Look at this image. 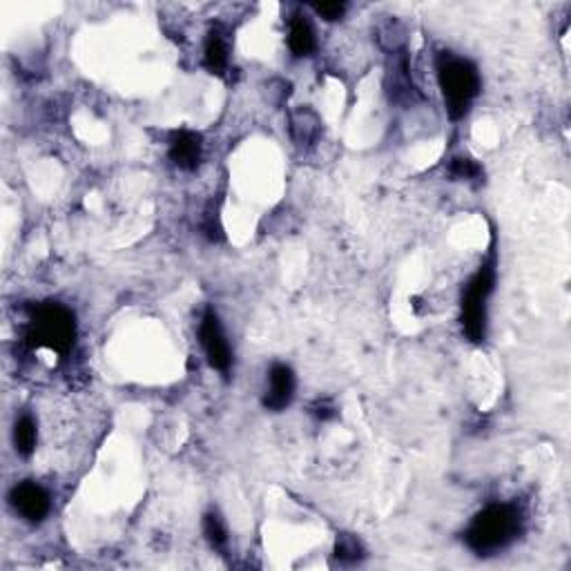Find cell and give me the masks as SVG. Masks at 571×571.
<instances>
[{"label": "cell", "mask_w": 571, "mask_h": 571, "mask_svg": "<svg viewBox=\"0 0 571 571\" xmlns=\"http://www.w3.org/2000/svg\"><path fill=\"white\" fill-rule=\"evenodd\" d=\"M522 529V511L516 505H489L473 518L464 538L480 556L496 554L518 538Z\"/></svg>", "instance_id": "6da1fadb"}, {"label": "cell", "mask_w": 571, "mask_h": 571, "mask_svg": "<svg viewBox=\"0 0 571 571\" xmlns=\"http://www.w3.org/2000/svg\"><path fill=\"white\" fill-rule=\"evenodd\" d=\"M438 83L443 90L446 112L453 121L467 117L471 103L480 94V71L467 59L443 52L438 56Z\"/></svg>", "instance_id": "7a4b0ae2"}, {"label": "cell", "mask_w": 571, "mask_h": 571, "mask_svg": "<svg viewBox=\"0 0 571 571\" xmlns=\"http://www.w3.org/2000/svg\"><path fill=\"white\" fill-rule=\"evenodd\" d=\"M27 339L36 348H47L59 355H67L74 347L76 339L74 315L61 304L38 306L30 319Z\"/></svg>", "instance_id": "3957f363"}, {"label": "cell", "mask_w": 571, "mask_h": 571, "mask_svg": "<svg viewBox=\"0 0 571 571\" xmlns=\"http://www.w3.org/2000/svg\"><path fill=\"white\" fill-rule=\"evenodd\" d=\"M496 286V259H489L469 281L462 297V328L471 342H482L487 335V301Z\"/></svg>", "instance_id": "277c9868"}, {"label": "cell", "mask_w": 571, "mask_h": 571, "mask_svg": "<svg viewBox=\"0 0 571 571\" xmlns=\"http://www.w3.org/2000/svg\"><path fill=\"white\" fill-rule=\"evenodd\" d=\"M199 339L210 366L222 373H228L230 366H233V350H230L228 338H225L222 319L213 309L205 310L204 318H201Z\"/></svg>", "instance_id": "5b68a950"}, {"label": "cell", "mask_w": 571, "mask_h": 571, "mask_svg": "<svg viewBox=\"0 0 571 571\" xmlns=\"http://www.w3.org/2000/svg\"><path fill=\"white\" fill-rule=\"evenodd\" d=\"M9 502H12L14 511L23 518V520L38 525V522L45 520L50 516L52 509V498L47 493L45 487H41L38 482L25 480V482L16 484V487L9 491Z\"/></svg>", "instance_id": "8992f818"}, {"label": "cell", "mask_w": 571, "mask_h": 571, "mask_svg": "<svg viewBox=\"0 0 571 571\" xmlns=\"http://www.w3.org/2000/svg\"><path fill=\"white\" fill-rule=\"evenodd\" d=\"M295 373L286 364H275L268 376V388L263 393V406L268 411H284L295 397Z\"/></svg>", "instance_id": "52a82bcc"}, {"label": "cell", "mask_w": 571, "mask_h": 571, "mask_svg": "<svg viewBox=\"0 0 571 571\" xmlns=\"http://www.w3.org/2000/svg\"><path fill=\"white\" fill-rule=\"evenodd\" d=\"M170 146H167V155L170 161L175 163L179 170H196L204 157V143L201 137L192 129H176L170 134Z\"/></svg>", "instance_id": "ba28073f"}, {"label": "cell", "mask_w": 571, "mask_h": 571, "mask_svg": "<svg viewBox=\"0 0 571 571\" xmlns=\"http://www.w3.org/2000/svg\"><path fill=\"white\" fill-rule=\"evenodd\" d=\"M230 65V41L224 27H213L204 45V67L210 74L222 76Z\"/></svg>", "instance_id": "9c48e42d"}, {"label": "cell", "mask_w": 571, "mask_h": 571, "mask_svg": "<svg viewBox=\"0 0 571 571\" xmlns=\"http://www.w3.org/2000/svg\"><path fill=\"white\" fill-rule=\"evenodd\" d=\"M290 137L297 146H313L321 134V119L313 108H297L290 112Z\"/></svg>", "instance_id": "30bf717a"}, {"label": "cell", "mask_w": 571, "mask_h": 571, "mask_svg": "<svg viewBox=\"0 0 571 571\" xmlns=\"http://www.w3.org/2000/svg\"><path fill=\"white\" fill-rule=\"evenodd\" d=\"M288 47L297 59H306L318 50V36H315L313 25L301 14L292 16L290 27H288Z\"/></svg>", "instance_id": "8fae6325"}, {"label": "cell", "mask_w": 571, "mask_h": 571, "mask_svg": "<svg viewBox=\"0 0 571 571\" xmlns=\"http://www.w3.org/2000/svg\"><path fill=\"white\" fill-rule=\"evenodd\" d=\"M388 88H391L388 92L395 100H409L415 94L409 71V59L404 54H397V59L393 61V70L388 71Z\"/></svg>", "instance_id": "7c38bea8"}, {"label": "cell", "mask_w": 571, "mask_h": 571, "mask_svg": "<svg viewBox=\"0 0 571 571\" xmlns=\"http://www.w3.org/2000/svg\"><path fill=\"white\" fill-rule=\"evenodd\" d=\"M36 420H33V415H30V413H23V415L16 417V422H14V449H16V453L23 455V458H30L33 451H36Z\"/></svg>", "instance_id": "4fadbf2b"}, {"label": "cell", "mask_w": 571, "mask_h": 571, "mask_svg": "<svg viewBox=\"0 0 571 571\" xmlns=\"http://www.w3.org/2000/svg\"><path fill=\"white\" fill-rule=\"evenodd\" d=\"M204 534L213 549H225L228 545V529H225L224 518L217 511H208L204 516Z\"/></svg>", "instance_id": "5bb4252c"}, {"label": "cell", "mask_w": 571, "mask_h": 571, "mask_svg": "<svg viewBox=\"0 0 571 571\" xmlns=\"http://www.w3.org/2000/svg\"><path fill=\"white\" fill-rule=\"evenodd\" d=\"M335 558H338L339 563H347V565L357 563V560L364 558L362 542L355 538V536L342 534L338 538V542H335Z\"/></svg>", "instance_id": "9a60e30c"}, {"label": "cell", "mask_w": 571, "mask_h": 571, "mask_svg": "<svg viewBox=\"0 0 571 571\" xmlns=\"http://www.w3.org/2000/svg\"><path fill=\"white\" fill-rule=\"evenodd\" d=\"M449 172H451V176H455V179L473 181L482 175V167H480L473 159H469V157H455V159H451Z\"/></svg>", "instance_id": "2e32d148"}, {"label": "cell", "mask_w": 571, "mask_h": 571, "mask_svg": "<svg viewBox=\"0 0 571 571\" xmlns=\"http://www.w3.org/2000/svg\"><path fill=\"white\" fill-rule=\"evenodd\" d=\"M201 230H204V234L210 242H222L224 239V225L219 222V214L213 213V210L205 213L204 222H201Z\"/></svg>", "instance_id": "e0dca14e"}, {"label": "cell", "mask_w": 571, "mask_h": 571, "mask_svg": "<svg viewBox=\"0 0 571 571\" xmlns=\"http://www.w3.org/2000/svg\"><path fill=\"white\" fill-rule=\"evenodd\" d=\"M347 3H321V5H313V12L318 14V16L324 18V21L328 23H335L339 21V18H344V14H347Z\"/></svg>", "instance_id": "ac0fdd59"}, {"label": "cell", "mask_w": 571, "mask_h": 571, "mask_svg": "<svg viewBox=\"0 0 571 571\" xmlns=\"http://www.w3.org/2000/svg\"><path fill=\"white\" fill-rule=\"evenodd\" d=\"M310 413H313L318 420L326 422V420H333V417L338 415V409H335V404L330 400H318L313 406H310Z\"/></svg>", "instance_id": "d6986e66"}]
</instances>
